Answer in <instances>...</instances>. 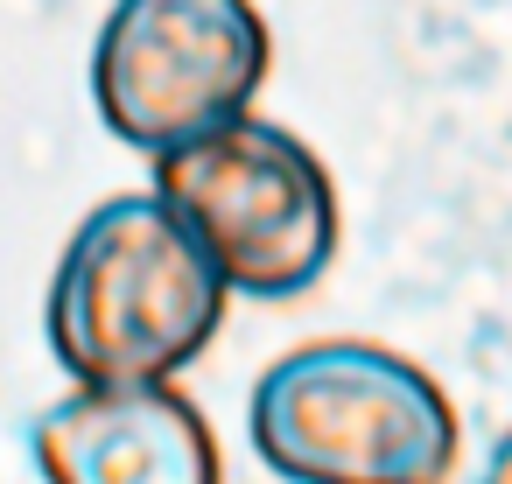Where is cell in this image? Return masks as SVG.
Listing matches in <instances>:
<instances>
[{
    "label": "cell",
    "instance_id": "cell-1",
    "mask_svg": "<svg viewBox=\"0 0 512 484\" xmlns=\"http://www.w3.org/2000/svg\"><path fill=\"white\" fill-rule=\"evenodd\" d=\"M225 302L232 288L197 246V232L155 190H127L85 211L64 239L43 330L50 358L78 386L176 379L218 337Z\"/></svg>",
    "mask_w": 512,
    "mask_h": 484
},
{
    "label": "cell",
    "instance_id": "cell-3",
    "mask_svg": "<svg viewBox=\"0 0 512 484\" xmlns=\"http://www.w3.org/2000/svg\"><path fill=\"white\" fill-rule=\"evenodd\" d=\"M155 197L246 302H295L337 260V183L323 155L274 120L239 113L155 155Z\"/></svg>",
    "mask_w": 512,
    "mask_h": 484
},
{
    "label": "cell",
    "instance_id": "cell-6",
    "mask_svg": "<svg viewBox=\"0 0 512 484\" xmlns=\"http://www.w3.org/2000/svg\"><path fill=\"white\" fill-rule=\"evenodd\" d=\"M477 484H512V428L491 442V456H484V470H477Z\"/></svg>",
    "mask_w": 512,
    "mask_h": 484
},
{
    "label": "cell",
    "instance_id": "cell-2",
    "mask_svg": "<svg viewBox=\"0 0 512 484\" xmlns=\"http://www.w3.org/2000/svg\"><path fill=\"white\" fill-rule=\"evenodd\" d=\"M253 449L288 484H449V393L372 337H323L253 379Z\"/></svg>",
    "mask_w": 512,
    "mask_h": 484
},
{
    "label": "cell",
    "instance_id": "cell-5",
    "mask_svg": "<svg viewBox=\"0 0 512 484\" xmlns=\"http://www.w3.org/2000/svg\"><path fill=\"white\" fill-rule=\"evenodd\" d=\"M29 456L43 484H225L218 435L176 379H71V393L29 421Z\"/></svg>",
    "mask_w": 512,
    "mask_h": 484
},
{
    "label": "cell",
    "instance_id": "cell-4",
    "mask_svg": "<svg viewBox=\"0 0 512 484\" xmlns=\"http://www.w3.org/2000/svg\"><path fill=\"white\" fill-rule=\"evenodd\" d=\"M274 36L253 0H113L92 43V106L113 141L169 155L253 113Z\"/></svg>",
    "mask_w": 512,
    "mask_h": 484
}]
</instances>
